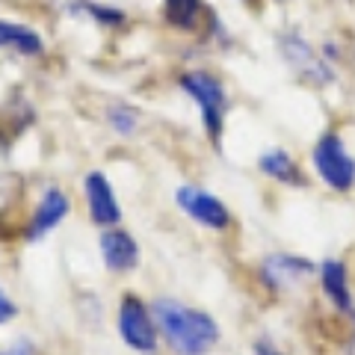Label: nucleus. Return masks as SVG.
Instances as JSON below:
<instances>
[{
	"label": "nucleus",
	"mask_w": 355,
	"mask_h": 355,
	"mask_svg": "<svg viewBox=\"0 0 355 355\" xmlns=\"http://www.w3.org/2000/svg\"><path fill=\"white\" fill-rule=\"evenodd\" d=\"M151 314L172 355H210L222 338L214 314L187 305L175 296H157L151 302Z\"/></svg>",
	"instance_id": "nucleus-1"
},
{
	"label": "nucleus",
	"mask_w": 355,
	"mask_h": 355,
	"mask_svg": "<svg viewBox=\"0 0 355 355\" xmlns=\"http://www.w3.org/2000/svg\"><path fill=\"white\" fill-rule=\"evenodd\" d=\"M178 86H181L184 92L193 98L198 116H202V125L207 130V137L219 146L222 130H225V116H228L225 83H222L214 71L193 69V71H184L181 77H178Z\"/></svg>",
	"instance_id": "nucleus-2"
},
{
	"label": "nucleus",
	"mask_w": 355,
	"mask_h": 355,
	"mask_svg": "<svg viewBox=\"0 0 355 355\" xmlns=\"http://www.w3.org/2000/svg\"><path fill=\"white\" fill-rule=\"evenodd\" d=\"M311 163H314L317 178L329 187V190L352 193V187H355V157L349 154L340 133H335V130L323 133V137L314 142V148H311Z\"/></svg>",
	"instance_id": "nucleus-3"
},
{
	"label": "nucleus",
	"mask_w": 355,
	"mask_h": 355,
	"mask_svg": "<svg viewBox=\"0 0 355 355\" xmlns=\"http://www.w3.org/2000/svg\"><path fill=\"white\" fill-rule=\"evenodd\" d=\"M116 326H119V338L128 349L139 352V355H154L160 347V331L154 323L151 305H146L137 293H121L119 299V314H116Z\"/></svg>",
	"instance_id": "nucleus-4"
},
{
	"label": "nucleus",
	"mask_w": 355,
	"mask_h": 355,
	"mask_svg": "<svg viewBox=\"0 0 355 355\" xmlns=\"http://www.w3.org/2000/svg\"><path fill=\"white\" fill-rule=\"evenodd\" d=\"M279 48H282V57L287 60V65H291V69L296 71V77H302L305 83L326 86V83L335 80L331 65L320 57L314 44H311L308 39H302V33H284Z\"/></svg>",
	"instance_id": "nucleus-5"
},
{
	"label": "nucleus",
	"mask_w": 355,
	"mask_h": 355,
	"mask_svg": "<svg viewBox=\"0 0 355 355\" xmlns=\"http://www.w3.org/2000/svg\"><path fill=\"white\" fill-rule=\"evenodd\" d=\"M175 205L202 228L225 231L231 225V210L225 207V202H222L219 196L202 190V187H193V184L178 187L175 190Z\"/></svg>",
	"instance_id": "nucleus-6"
},
{
	"label": "nucleus",
	"mask_w": 355,
	"mask_h": 355,
	"mask_svg": "<svg viewBox=\"0 0 355 355\" xmlns=\"http://www.w3.org/2000/svg\"><path fill=\"white\" fill-rule=\"evenodd\" d=\"M311 275H317V266L308 258H302V254H291V252L266 254L258 266V279L263 282L266 291H272V293L291 291V287L302 284Z\"/></svg>",
	"instance_id": "nucleus-7"
},
{
	"label": "nucleus",
	"mask_w": 355,
	"mask_h": 355,
	"mask_svg": "<svg viewBox=\"0 0 355 355\" xmlns=\"http://www.w3.org/2000/svg\"><path fill=\"white\" fill-rule=\"evenodd\" d=\"M69 214H71V198H69V193H65L62 187L51 184L48 190L39 196V205H36V210H33L30 222L24 225V240H27V243L44 240L53 228L62 225Z\"/></svg>",
	"instance_id": "nucleus-8"
},
{
	"label": "nucleus",
	"mask_w": 355,
	"mask_h": 355,
	"mask_svg": "<svg viewBox=\"0 0 355 355\" xmlns=\"http://www.w3.org/2000/svg\"><path fill=\"white\" fill-rule=\"evenodd\" d=\"M98 252H101V263L107 266V272L113 275H128L139 266V243L137 237L125 228H101V237H98Z\"/></svg>",
	"instance_id": "nucleus-9"
},
{
	"label": "nucleus",
	"mask_w": 355,
	"mask_h": 355,
	"mask_svg": "<svg viewBox=\"0 0 355 355\" xmlns=\"http://www.w3.org/2000/svg\"><path fill=\"white\" fill-rule=\"evenodd\" d=\"M83 193H86V210L89 219L98 228H113L121 222V205L113 190V184L107 181L104 172H89L83 178Z\"/></svg>",
	"instance_id": "nucleus-10"
},
{
	"label": "nucleus",
	"mask_w": 355,
	"mask_h": 355,
	"mask_svg": "<svg viewBox=\"0 0 355 355\" xmlns=\"http://www.w3.org/2000/svg\"><path fill=\"white\" fill-rule=\"evenodd\" d=\"M317 275H320V287L331 305H335L340 314H352L355 302H352V291H349V266L347 261H338V258H326L323 263L317 266Z\"/></svg>",
	"instance_id": "nucleus-11"
},
{
	"label": "nucleus",
	"mask_w": 355,
	"mask_h": 355,
	"mask_svg": "<svg viewBox=\"0 0 355 355\" xmlns=\"http://www.w3.org/2000/svg\"><path fill=\"white\" fill-rule=\"evenodd\" d=\"M258 169L266 175V178H272V181H279V184H287V187H305V172L299 169V163L291 151H284V148H266L261 151V157H258Z\"/></svg>",
	"instance_id": "nucleus-12"
},
{
	"label": "nucleus",
	"mask_w": 355,
	"mask_h": 355,
	"mask_svg": "<svg viewBox=\"0 0 355 355\" xmlns=\"http://www.w3.org/2000/svg\"><path fill=\"white\" fill-rule=\"evenodd\" d=\"M0 48L15 51L21 57H42L44 53V39L39 30H33L18 21H0Z\"/></svg>",
	"instance_id": "nucleus-13"
},
{
	"label": "nucleus",
	"mask_w": 355,
	"mask_h": 355,
	"mask_svg": "<svg viewBox=\"0 0 355 355\" xmlns=\"http://www.w3.org/2000/svg\"><path fill=\"white\" fill-rule=\"evenodd\" d=\"M163 15L175 30L198 33L205 27V18H210L214 12H207L202 0H163Z\"/></svg>",
	"instance_id": "nucleus-14"
},
{
	"label": "nucleus",
	"mask_w": 355,
	"mask_h": 355,
	"mask_svg": "<svg viewBox=\"0 0 355 355\" xmlns=\"http://www.w3.org/2000/svg\"><path fill=\"white\" fill-rule=\"evenodd\" d=\"M139 110L133 107V104H113L107 110V125L113 128L119 137H133V133L139 130Z\"/></svg>",
	"instance_id": "nucleus-15"
},
{
	"label": "nucleus",
	"mask_w": 355,
	"mask_h": 355,
	"mask_svg": "<svg viewBox=\"0 0 355 355\" xmlns=\"http://www.w3.org/2000/svg\"><path fill=\"white\" fill-rule=\"evenodd\" d=\"M83 12L89 18H95L98 24H104V27H119V24H125V21H128V15L121 12V9L104 6V3H83Z\"/></svg>",
	"instance_id": "nucleus-16"
},
{
	"label": "nucleus",
	"mask_w": 355,
	"mask_h": 355,
	"mask_svg": "<svg viewBox=\"0 0 355 355\" xmlns=\"http://www.w3.org/2000/svg\"><path fill=\"white\" fill-rule=\"evenodd\" d=\"M18 314V305H15V299L6 293V287L0 284V326H6V323H12V317Z\"/></svg>",
	"instance_id": "nucleus-17"
},
{
	"label": "nucleus",
	"mask_w": 355,
	"mask_h": 355,
	"mask_svg": "<svg viewBox=\"0 0 355 355\" xmlns=\"http://www.w3.org/2000/svg\"><path fill=\"white\" fill-rule=\"evenodd\" d=\"M0 355H39V349H36V343L33 340H15V343H9V347H3L0 349Z\"/></svg>",
	"instance_id": "nucleus-18"
},
{
	"label": "nucleus",
	"mask_w": 355,
	"mask_h": 355,
	"mask_svg": "<svg viewBox=\"0 0 355 355\" xmlns=\"http://www.w3.org/2000/svg\"><path fill=\"white\" fill-rule=\"evenodd\" d=\"M349 355H355V329H352V338H349Z\"/></svg>",
	"instance_id": "nucleus-19"
}]
</instances>
